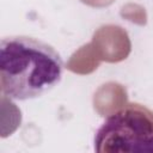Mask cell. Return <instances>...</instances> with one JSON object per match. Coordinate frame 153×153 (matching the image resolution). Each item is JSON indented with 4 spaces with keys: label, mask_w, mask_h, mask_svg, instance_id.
<instances>
[{
    "label": "cell",
    "mask_w": 153,
    "mask_h": 153,
    "mask_svg": "<svg viewBox=\"0 0 153 153\" xmlns=\"http://www.w3.org/2000/svg\"><path fill=\"white\" fill-rule=\"evenodd\" d=\"M63 61L50 44L30 36H8L0 43L1 92L30 100L53 90L62 79Z\"/></svg>",
    "instance_id": "obj_1"
},
{
    "label": "cell",
    "mask_w": 153,
    "mask_h": 153,
    "mask_svg": "<svg viewBox=\"0 0 153 153\" xmlns=\"http://www.w3.org/2000/svg\"><path fill=\"white\" fill-rule=\"evenodd\" d=\"M93 143L98 153H153V111L126 104L104 120Z\"/></svg>",
    "instance_id": "obj_2"
}]
</instances>
